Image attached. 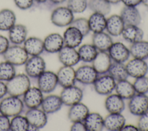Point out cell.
<instances>
[{"instance_id": "obj_38", "label": "cell", "mask_w": 148, "mask_h": 131, "mask_svg": "<svg viewBox=\"0 0 148 131\" xmlns=\"http://www.w3.org/2000/svg\"><path fill=\"white\" fill-rule=\"evenodd\" d=\"M16 75L14 66L6 61L0 63V80L8 81Z\"/></svg>"}, {"instance_id": "obj_6", "label": "cell", "mask_w": 148, "mask_h": 131, "mask_svg": "<svg viewBox=\"0 0 148 131\" xmlns=\"http://www.w3.org/2000/svg\"><path fill=\"white\" fill-rule=\"evenodd\" d=\"M128 100V108L131 114L139 117L148 111V96L146 94L136 93Z\"/></svg>"}, {"instance_id": "obj_50", "label": "cell", "mask_w": 148, "mask_h": 131, "mask_svg": "<svg viewBox=\"0 0 148 131\" xmlns=\"http://www.w3.org/2000/svg\"><path fill=\"white\" fill-rule=\"evenodd\" d=\"M139 129L138 126H136L132 124H125L123 127L121 131H138Z\"/></svg>"}, {"instance_id": "obj_9", "label": "cell", "mask_w": 148, "mask_h": 131, "mask_svg": "<svg viewBox=\"0 0 148 131\" xmlns=\"http://www.w3.org/2000/svg\"><path fill=\"white\" fill-rule=\"evenodd\" d=\"M63 104L71 106L80 102L83 97V91L75 85L63 88L60 95Z\"/></svg>"}, {"instance_id": "obj_46", "label": "cell", "mask_w": 148, "mask_h": 131, "mask_svg": "<svg viewBox=\"0 0 148 131\" xmlns=\"http://www.w3.org/2000/svg\"><path fill=\"white\" fill-rule=\"evenodd\" d=\"M9 47V39L4 36L0 35V55H3Z\"/></svg>"}, {"instance_id": "obj_53", "label": "cell", "mask_w": 148, "mask_h": 131, "mask_svg": "<svg viewBox=\"0 0 148 131\" xmlns=\"http://www.w3.org/2000/svg\"><path fill=\"white\" fill-rule=\"evenodd\" d=\"M141 3L148 8V0H141Z\"/></svg>"}, {"instance_id": "obj_49", "label": "cell", "mask_w": 148, "mask_h": 131, "mask_svg": "<svg viewBox=\"0 0 148 131\" xmlns=\"http://www.w3.org/2000/svg\"><path fill=\"white\" fill-rule=\"evenodd\" d=\"M6 93H8L6 84L0 80V99L3 98Z\"/></svg>"}, {"instance_id": "obj_23", "label": "cell", "mask_w": 148, "mask_h": 131, "mask_svg": "<svg viewBox=\"0 0 148 131\" xmlns=\"http://www.w3.org/2000/svg\"><path fill=\"white\" fill-rule=\"evenodd\" d=\"M125 24L121 16L118 14H112L106 18V30L113 36H118L121 35Z\"/></svg>"}, {"instance_id": "obj_21", "label": "cell", "mask_w": 148, "mask_h": 131, "mask_svg": "<svg viewBox=\"0 0 148 131\" xmlns=\"http://www.w3.org/2000/svg\"><path fill=\"white\" fill-rule=\"evenodd\" d=\"M125 25H139L141 22V15L136 7L125 6L120 14Z\"/></svg>"}, {"instance_id": "obj_31", "label": "cell", "mask_w": 148, "mask_h": 131, "mask_svg": "<svg viewBox=\"0 0 148 131\" xmlns=\"http://www.w3.org/2000/svg\"><path fill=\"white\" fill-rule=\"evenodd\" d=\"M88 22L90 30L93 33L104 31L106 29V18L102 14L93 12L89 17Z\"/></svg>"}, {"instance_id": "obj_26", "label": "cell", "mask_w": 148, "mask_h": 131, "mask_svg": "<svg viewBox=\"0 0 148 131\" xmlns=\"http://www.w3.org/2000/svg\"><path fill=\"white\" fill-rule=\"evenodd\" d=\"M8 31L9 40L14 44H21L27 39L28 29L23 24H15Z\"/></svg>"}, {"instance_id": "obj_51", "label": "cell", "mask_w": 148, "mask_h": 131, "mask_svg": "<svg viewBox=\"0 0 148 131\" xmlns=\"http://www.w3.org/2000/svg\"><path fill=\"white\" fill-rule=\"evenodd\" d=\"M51 3L56 4V5H58V4H61L64 3L65 1L66 0H49Z\"/></svg>"}, {"instance_id": "obj_35", "label": "cell", "mask_w": 148, "mask_h": 131, "mask_svg": "<svg viewBox=\"0 0 148 131\" xmlns=\"http://www.w3.org/2000/svg\"><path fill=\"white\" fill-rule=\"evenodd\" d=\"M77 52L80 61L89 63L94 59L98 51L92 44H84L79 47Z\"/></svg>"}, {"instance_id": "obj_10", "label": "cell", "mask_w": 148, "mask_h": 131, "mask_svg": "<svg viewBox=\"0 0 148 131\" xmlns=\"http://www.w3.org/2000/svg\"><path fill=\"white\" fill-rule=\"evenodd\" d=\"M38 87L43 93L52 92L58 84L57 74L50 70H45L38 77Z\"/></svg>"}, {"instance_id": "obj_44", "label": "cell", "mask_w": 148, "mask_h": 131, "mask_svg": "<svg viewBox=\"0 0 148 131\" xmlns=\"http://www.w3.org/2000/svg\"><path fill=\"white\" fill-rule=\"evenodd\" d=\"M10 130V121L9 117L2 114H0V131Z\"/></svg>"}, {"instance_id": "obj_7", "label": "cell", "mask_w": 148, "mask_h": 131, "mask_svg": "<svg viewBox=\"0 0 148 131\" xmlns=\"http://www.w3.org/2000/svg\"><path fill=\"white\" fill-rule=\"evenodd\" d=\"M116 81L109 74L98 76L93 84L95 91L99 95L107 96L114 90Z\"/></svg>"}, {"instance_id": "obj_14", "label": "cell", "mask_w": 148, "mask_h": 131, "mask_svg": "<svg viewBox=\"0 0 148 131\" xmlns=\"http://www.w3.org/2000/svg\"><path fill=\"white\" fill-rule=\"evenodd\" d=\"M58 57L60 62L65 66H73L80 61L76 48L65 45L58 52Z\"/></svg>"}, {"instance_id": "obj_24", "label": "cell", "mask_w": 148, "mask_h": 131, "mask_svg": "<svg viewBox=\"0 0 148 131\" xmlns=\"http://www.w3.org/2000/svg\"><path fill=\"white\" fill-rule=\"evenodd\" d=\"M89 113L88 107L80 102L70 106L68 112V118L71 122L84 121Z\"/></svg>"}, {"instance_id": "obj_8", "label": "cell", "mask_w": 148, "mask_h": 131, "mask_svg": "<svg viewBox=\"0 0 148 131\" xmlns=\"http://www.w3.org/2000/svg\"><path fill=\"white\" fill-rule=\"evenodd\" d=\"M24 65L26 74L33 78H38L46 69L45 61L40 55L31 56Z\"/></svg>"}, {"instance_id": "obj_37", "label": "cell", "mask_w": 148, "mask_h": 131, "mask_svg": "<svg viewBox=\"0 0 148 131\" xmlns=\"http://www.w3.org/2000/svg\"><path fill=\"white\" fill-rule=\"evenodd\" d=\"M88 7L93 12L105 16L109 14L111 10V4L106 0H89Z\"/></svg>"}, {"instance_id": "obj_47", "label": "cell", "mask_w": 148, "mask_h": 131, "mask_svg": "<svg viewBox=\"0 0 148 131\" xmlns=\"http://www.w3.org/2000/svg\"><path fill=\"white\" fill-rule=\"evenodd\" d=\"M70 129L72 131H87L86 127L83 121L72 122Z\"/></svg>"}, {"instance_id": "obj_36", "label": "cell", "mask_w": 148, "mask_h": 131, "mask_svg": "<svg viewBox=\"0 0 148 131\" xmlns=\"http://www.w3.org/2000/svg\"><path fill=\"white\" fill-rule=\"evenodd\" d=\"M108 73L117 81L126 80L129 76L125 65L124 63L114 61H112Z\"/></svg>"}, {"instance_id": "obj_42", "label": "cell", "mask_w": 148, "mask_h": 131, "mask_svg": "<svg viewBox=\"0 0 148 131\" xmlns=\"http://www.w3.org/2000/svg\"><path fill=\"white\" fill-rule=\"evenodd\" d=\"M70 25L79 29L84 36H87L90 32L88 19L84 17H79L74 19Z\"/></svg>"}, {"instance_id": "obj_25", "label": "cell", "mask_w": 148, "mask_h": 131, "mask_svg": "<svg viewBox=\"0 0 148 131\" xmlns=\"http://www.w3.org/2000/svg\"><path fill=\"white\" fill-rule=\"evenodd\" d=\"M111 36L104 31L94 33L92 36V44L96 47L98 51L108 52L113 43Z\"/></svg>"}, {"instance_id": "obj_41", "label": "cell", "mask_w": 148, "mask_h": 131, "mask_svg": "<svg viewBox=\"0 0 148 131\" xmlns=\"http://www.w3.org/2000/svg\"><path fill=\"white\" fill-rule=\"evenodd\" d=\"M133 85L136 93L146 94L148 93V77L146 76L136 78Z\"/></svg>"}, {"instance_id": "obj_19", "label": "cell", "mask_w": 148, "mask_h": 131, "mask_svg": "<svg viewBox=\"0 0 148 131\" xmlns=\"http://www.w3.org/2000/svg\"><path fill=\"white\" fill-rule=\"evenodd\" d=\"M64 45L76 48L81 44L84 36L76 28L69 25L63 34Z\"/></svg>"}, {"instance_id": "obj_18", "label": "cell", "mask_w": 148, "mask_h": 131, "mask_svg": "<svg viewBox=\"0 0 148 131\" xmlns=\"http://www.w3.org/2000/svg\"><path fill=\"white\" fill-rule=\"evenodd\" d=\"M44 50L49 53H58L64 46L63 37L58 33H51L44 39Z\"/></svg>"}, {"instance_id": "obj_27", "label": "cell", "mask_w": 148, "mask_h": 131, "mask_svg": "<svg viewBox=\"0 0 148 131\" xmlns=\"http://www.w3.org/2000/svg\"><path fill=\"white\" fill-rule=\"evenodd\" d=\"M63 105L60 96L49 95L43 98L41 103V108L46 114H52L59 111Z\"/></svg>"}, {"instance_id": "obj_45", "label": "cell", "mask_w": 148, "mask_h": 131, "mask_svg": "<svg viewBox=\"0 0 148 131\" xmlns=\"http://www.w3.org/2000/svg\"><path fill=\"white\" fill-rule=\"evenodd\" d=\"M16 6L21 10H27L31 8L34 0H14Z\"/></svg>"}, {"instance_id": "obj_40", "label": "cell", "mask_w": 148, "mask_h": 131, "mask_svg": "<svg viewBox=\"0 0 148 131\" xmlns=\"http://www.w3.org/2000/svg\"><path fill=\"white\" fill-rule=\"evenodd\" d=\"M73 13H81L88 6L87 0H67L66 6Z\"/></svg>"}, {"instance_id": "obj_3", "label": "cell", "mask_w": 148, "mask_h": 131, "mask_svg": "<svg viewBox=\"0 0 148 131\" xmlns=\"http://www.w3.org/2000/svg\"><path fill=\"white\" fill-rule=\"evenodd\" d=\"M73 20V13L67 6L56 8L53 10L50 16L52 24L58 27L69 26Z\"/></svg>"}, {"instance_id": "obj_4", "label": "cell", "mask_w": 148, "mask_h": 131, "mask_svg": "<svg viewBox=\"0 0 148 131\" xmlns=\"http://www.w3.org/2000/svg\"><path fill=\"white\" fill-rule=\"evenodd\" d=\"M28 55L24 47L16 44L9 46L3 54L5 61L14 66L24 65L29 58Z\"/></svg>"}, {"instance_id": "obj_12", "label": "cell", "mask_w": 148, "mask_h": 131, "mask_svg": "<svg viewBox=\"0 0 148 131\" xmlns=\"http://www.w3.org/2000/svg\"><path fill=\"white\" fill-rule=\"evenodd\" d=\"M108 53L112 61L120 63L127 61L131 55L130 49L120 42H113Z\"/></svg>"}, {"instance_id": "obj_48", "label": "cell", "mask_w": 148, "mask_h": 131, "mask_svg": "<svg viewBox=\"0 0 148 131\" xmlns=\"http://www.w3.org/2000/svg\"><path fill=\"white\" fill-rule=\"evenodd\" d=\"M121 2L126 6L136 7L141 3V0H121Z\"/></svg>"}, {"instance_id": "obj_32", "label": "cell", "mask_w": 148, "mask_h": 131, "mask_svg": "<svg viewBox=\"0 0 148 131\" xmlns=\"http://www.w3.org/2000/svg\"><path fill=\"white\" fill-rule=\"evenodd\" d=\"M114 91L124 99H130L136 93L133 84L127 79L117 81Z\"/></svg>"}, {"instance_id": "obj_20", "label": "cell", "mask_w": 148, "mask_h": 131, "mask_svg": "<svg viewBox=\"0 0 148 131\" xmlns=\"http://www.w3.org/2000/svg\"><path fill=\"white\" fill-rule=\"evenodd\" d=\"M104 106L109 113H121L125 108L124 99L116 93L107 95Z\"/></svg>"}, {"instance_id": "obj_2", "label": "cell", "mask_w": 148, "mask_h": 131, "mask_svg": "<svg viewBox=\"0 0 148 131\" xmlns=\"http://www.w3.org/2000/svg\"><path fill=\"white\" fill-rule=\"evenodd\" d=\"M24 106L20 97L10 95L1 101L0 113L8 117H13L21 113Z\"/></svg>"}, {"instance_id": "obj_28", "label": "cell", "mask_w": 148, "mask_h": 131, "mask_svg": "<svg viewBox=\"0 0 148 131\" xmlns=\"http://www.w3.org/2000/svg\"><path fill=\"white\" fill-rule=\"evenodd\" d=\"M23 47L31 56L40 55L44 51L43 41L37 37L31 36L27 38L23 43Z\"/></svg>"}, {"instance_id": "obj_1", "label": "cell", "mask_w": 148, "mask_h": 131, "mask_svg": "<svg viewBox=\"0 0 148 131\" xmlns=\"http://www.w3.org/2000/svg\"><path fill=\"white\" fill-rule=\"evenodd\" d=\"M7 92L10 96L20 97L31 87L29 77L24 73L16 74L6 83Z\"/></svg>"}, {"instance_id": "obj_29", "label": "cell", "mask_w": 148, "mask_h": 131, "mask_svg": "<svg viewBox=\"0 0 148 131\" xmlns=\"http://www.w3.org/2000/svg\"><path fill=\"white\" fill-rule=\"evenodd\" d=\"M83 122L88 131H101L104 128V118L96 112L89 113Z\"/></svg>"}, {"instance_id": "obj_43", "label": "cell", "mask_w": 148, "mask_h": 131, "mask_svg": "<svg viewBox=\"0 0 148 131\" xmlns=\"http://www.w3.org/2000/svg\"><path fill=\"white\" fill-rule=\"evenodd\" d=\"M137 126L139 130L148 131V111L139 116L137 123Z\"/></svg>"}, {"instance_id": "obj_5", "label": "cell", "mask_w": 148, "mask_h": 131, "mask_svg": "<svg viewBox=\"0 0 148 131\" xmlns=\"http://www.w3.org/2000/svg\"><path fill=\"white\" fill-rule=\"evenodd\" d=\"M25 117L29 124L28 130H37L43 128L47 122V114L38 108H29Z\"/></svg>"}, {"instance_id": "obj_16", "label": "cell", "mask_w": 148, "mask_h": 131, "mask_svg": "<svg viewBox=\"0 0 148 131\" xmlns=\"http://www.w3.org/2000/svg\"><path fill=\"white\" fill-rule=\"evenodd\" d=\"M56 74L58 84L62 88L75 85L76 73L73 66L63 65L58 69Z\"/></svg>"}, {"instance_id": "obj_34", "label": "cell", "mask_w": 148, "mask_h": 131, "mask_svg": "<svg viewBox=\"0 0 148 131\" xmlns=\"http://www.w3.org/2000/svg\"><path fill=\"white\" fill-rule=\"evenodd\" d=\"M16 17L14 12L9 9L0 10V30L9 31L15 24Z\"/></svg>"}, {"instance_id": "obj_30", "label": "cell", "mask_w": 148, "mask_h": 131, "mask_svg": "<svg viewBox=\"0 0 148 131\" xmlns=\"http://www.w3.org/2000/svg\"><path fill=\"white\" fill-rule=\"evenodd\" d=\"M121 35L125 40L133 43L142 40L144 32L138 25H125Z\"/></svg>"}, {"instance_id": "obj_22", "label": "cell", "mask_w": 148, "mask_h": 131, "mask_svg": "<svg viewBox=\"0 0 148 131\" xmlns=\"http://www.w3.org/2000/svg\"><path fill=\"white\" fill-rule=\"evenodd\" d=\"M125 124V118L121 113H109L104 118V128L110 131H121Z\"/></svg>"}, {"instance_id": "obj_15", "label": "cell", "mask_w": 148, "mask_h": 131, "mask_svg": "<svg viewBox=\"0 0 148 131\" xmlns=\"http://www.w3.org/2000/svg\"><path fill=\"white\" fill-rule=\"evenodd\" d=\"M43 99V92L38 87H30L23 95L24 104L28 108H38Z\"/></svg>"}, {"instance_id": "obj_13", "label": "cell", "mask_w": 148, "mask_h": 131, "mask_svg": "<svg viewBox=\"0 0 148 131\" xmlns=\"http://www.w3.org/2000/svg\"><path fill=\"white\" fill-rule=\"evenodd\" d=\"M129 76L134 78L146 76L148 73V65L144 59L133 58L125 65Z\"/></svg>"}, {"instance_id": "obj_17", "label": "cell", "mask_w": 148, "mask_h": 131, "mask_svg": "<svg viewBox=\"0 0 148 131\" xmlns=\"http://www.w3.org/2000/svg\"><path fill=\"white\" fill-rule=\"evenodd\" d=\"M112 63V60L106 51H98L94 59L92 61V66L99 75L108 72Z\"/></svg>"}, {"instance_id": "obj_11", "label": "cell", "mask_w": 148, "mask_h": 131, "mask_svg": "<svg viewBox=\"0 0 148 131\" xmlns=\"http://www.w3.org/2000/svg\"><path fill=\"white\" fill-rule=\"evenodd\" d=\"M76 81L84 84H93L99 74L92 66L83 65L75 70Z\"/></svg>"}, {"instance_id": "obj_54", "label": "cell", "mask_w": 148, "mask_h": 131, "mask_svg": "<svg viewBox=\"0 0 148 131\" xmlns=\"http://www.w3.org/2000/svg\"><path fill=\"white\" fill-rule=\"evenodd\" d=\"M47 1V0H34V1H35L36 2L40 3H45V2H46Z\"/></svg>"}, {"instance_id": "obj_33", "label": "cell", "mask_w": 148, "mask_h": 131, "mask_svg": "<svg viewBox=\"0 0 148 131\" xmlns=\"http://www.w3.org/2000/svg\"><path fill=\"white\" fill-rule=\"evenodd\" d=\"M129 49L133 58L144 60L148 58V41L142 39L131 43Z\"/></svg>"}, {"instance_id": "obj_39", "label": "cell", "mask_w": 148, "mask_h": 131, "mask_svg": "<svg viewBox=\"0 0 148 131\" xmlns=\"http://www.w3.org/2000/svg\"><path fill=\"white\" fill-rule=\"evenodd\" d=\"M29 128V122L25 116L17 115L10 121V130L27 131Z\"/></svg>"}, {"instance_id": "obj_52", "label": "cell", "mask_w": 148, "mask_h": 131, "mask_svg": "<svg viewBox=\"0 0 148 131\" xmlns=\"http://www.w3.org/2000/svg\"><path fill=\"white\" fill-rule=\"evenodd\" d=\"M110 4H117L121 2V0H106Z\"/></svg>"}]
</instances>
